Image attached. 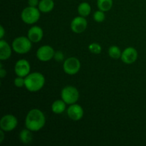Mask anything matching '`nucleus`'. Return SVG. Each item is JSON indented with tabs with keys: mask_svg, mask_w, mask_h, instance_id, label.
I'll return each mask as SVG.
<instances>
[{
	"mask_svg": "<svg viewBox=\"0 0 146 146\" xmlns=\"http://www.w3.org/2000/svg\"><path fill=\"white\" fill-rule=\"evenodd\" d=\"M66 105L62 99L56 100L51 105V111L55 114H61L65 111Z\"/></svg>",
	"mask_w": 146,
	"mask_h": 146,
	"instance_id": "nucleus-16",
	"label": "nucleus"
},
{
	"mask_svg": "<svg viewBox=\"0 0 146 146\" xmlns=\"http://www.w3.org/2000/svg\"><path fill=\"white\" fill-rule=\"evenodd\" d=\"M11 48L7 41L4 39H1L0 41V60L1 61H6L9 59L11 56Z\"/></svg>",
	"mask_w": 146,
	"mask_h": 146,
	"instance_id": "nucleus-14",
	"label": "nucleus"
},
{
	"mask_svg": "<svg viewBox=\"0 0 146 146\" xmlns=\"http://www.w3.org/2000/svg\"><path fill=\"white\" fill-rule=\"evenodd\" d=\"M55 51L54 48L49 45H44L37 49L36 57L40 61L47 62L54 58Z\"/></svg>",
	"mask_w": 146,
	"mask_h": 146,
	"instance_id": "nucleus-8",
	"label": "nucleus"
},
{
	"mask_svg": "<svg viewBox=\"0 0 146 146\" xmlns=\"http://www.w3.org/2000/svg\"><path fill=\"white\" fill-rule=\"evenodd\" d=\"M64 54L61 51H57L55 52V55H54V58L57 61H61L64 60Z\"/></svg>",
	"mask_w": 146,
	"mask_h": 146,
	"instance_id": "nucleus-24",
	"label": "nucleus"
},
{
	"mask_svg": "<svg viewBox=\"0 0 146 146\" xmlns=\"http://www.w3.org/2000/svg\"><path fill=\"white\" fill-rule=\"evenodd\" d=\"M138 57V53L134 47L129 46L125 48L122 51L121 59L124 64H132L137 61Z\"/></svg>",
	"mask_w": 146,
	"mask_h": 146,
	"instance_id": "nucleus-11",
	"label": "nucleus"
},
{
	"mask_svg": "<svg viewBox=\"0 0 146 146\" xmlns=\"http://www.w3.org/2000/svg\"><path fill=\"white\" fill-rule=\"evenodd\" d=\"M39 0H28V4L30 7H36L39 4Z\"/></svg>",
	"mask_w": 146,
	"mask_h": 146,
	"instance_id": "nucleus-25",
	"label": "nucleus"
},
{
	"mask_svg": "<svg viewBox=\"0 0 146 146\" xmlns=\"http://www.w3.org/2000/svg\"><path fill=\"white\" fill-rule=\"evenodd\" d=\"M113 3V0H97V7L98 9L106 12L111 9Z\"/></svg>",
	"mask_w": 146,
	"mask_h": 146,
	"instance_id": "nucleus-19",
	"label": "nucleus"
},
{
	"mask_svg": "<svg viewBox=\"0 0 146 146\" xmlns=\"http://www.w3.org/2000/svg\"><path fill=\"white\" fill-rule=\"evenodd\" d=\"M108 56L111 57V58L113 59H118L121 57V54H122V51H121L120 48L117 46H111L108 51Z\"/></svg>",
	"mask_w": 146,
	"mask_h": 146,
	"instance_id": "nucleus-20",
	"label": "nucleus"
},
{
	"mask_svg": "<svg viewBox=\"0 0 146 146\" xmlns=\"http://www.w3.org/2000/svg\"><path fill=\"white\" fill-rule=\"evenodd\" d=\"M84 111L81 106L77 104H74L69 105L67 108V115L70 119L74 121H80L83 118Z\"/></svg>",
	"mask_w": 146,
	"mask_h": 146,
	"instance_id": "nucleus-12",
	"label": "nucleus"
},
{
	"mask_svg": "<svg viewBox=\"0 0 146 146\" xmlns=\"http://www.w3.org/2000/svg\"><path fill=\"white\" fill-rule=\"evenodd\" d=\"M4 139V131L1 130L0 131V143H2Z\"/></svg>",
	"mask_w": 146,
	"mask_h": 146,
	"instance_id": "nucleus-28",
	"label": "nucleus"
},
{
	"mask_svg": "<svg viewBox=\"0 0 146 146\" xmlns=\"http://www.w3.org/2000/svg\"><path fill=\"white\" fill-rule=\"evenodd\" d=\"M0 29H1V31H0V38L3 39V38L4 36V34H5V31H4V29L3 27V26H0Z\"/></svg>",
	"mask_w": 146,
	"mask_h": 146,
	"instance_id": "nucleus-27",
	"label": "nucleus"
},
{
	"mask_svg": "<svg viewBox=\"0 0 146 146\" xmlns=\"http://www.w3.org/2000/svg\"><path fill=\"white\" fill-rule=\"evenodd\" d=\"M44 36L43 29L38 26H33L29 29L27 37L32 43H38L42 40Z\"/></svg>",
	"mask_w": 146,
	"mask_h": 146,
	"instance_id": "nucleus-13",
	"label": "nucleus"
},
{
	"mask_svg": "<svg viewBox=\"0 0 146 146\" xmlns=\"http://www.w3.org/2000/svg\"><path fill=\"white\" fill-rule=\"evenodd\" d=\"M88 50L91 53L94 54H100L102 51V47L98 43L94 42L88 46Z\"/></svg>",
	"mask_w": 146,
	"mask_h": 146,
	"instance_id": "nucleus-21",
	"label": "nucleus"
},
{
	"mask_svg": "<svg viewBox=\"0 0 146 146\" xmlns=\"http://www.w3.org/2000/svg\"><path fill=\"white\" fill-rule=\"evenodd\" d=\"M7 76V70L3 68V65L1 64L0 65V77L1 78H4Z\"/></svg>",
	"mask_w": 146,
	"mask_h": 146,
	"instance_id": "nucleus-26",
	"label": "nucleus"
},
{
	"mask_svg": "<svg viewBox=\"0 0 146 146\" xmlns=\"http://www.w3.org/2000/svg\"><path fill=\"white\" fill-rule=\"evenodd\" d=\"M25 87L30 92H37L42 89L45 85L46 79L44 76L40 72L30 73L25 77Z\"/></svg>",
	"mask_w": 146,
	"mask_h": 146,
	"instance_id": "nucleus-2",
	"label": "nucleus"
},
{
	"mask_svg": "<svg viewBox=\"0 0 146 146\" xmlns=\"http://www.w3.org/2000/svg\"><path fill=\"white\" fill-rule=\"evenodd\" d=\"M18 120L17 117L11 114H7L1 117L0 120V128L4 132H10L17 128Z\"/></svg>",
	"mask_w": 146,
	"mask_h": 146,
	"instance_id": "nucleus-7",
	"label": "nucleus"
},
{
	"mask_svg": "<svg viewBox=\"0 0 146 146\" xmlns=\"http://www.w3.org/2000/svg\"><path fill=\"white\" fill-rule=\"evenodd\" d=\"M19 140L24 144L30 143L33 140L32 131L27 128L21 130L19 133Z\"/></svg>",
	"mask_w": 146,
	"mask_h": 146,
	"instance_id": "nucleus-18",
	"label": "nucleus"
},
{
	"mask_svg": "<svg viewBox=\"0 0 146 146\" xmlns=\"http://www.w3.org/2000/svg\"><path fill=\"white\" fill-rule=\"evenodd\" d=\"M11 47L17 54H25L31 51L32 42L27 36H18L14 39Z\"/></svg>",
	"mask_w": 146,
	"mask_h": 146,
	"instance_id": "nucleus-3",
	"label": "nucleus"
},
{
	"mask_svg": "<svg viewBox=\"0 0 146 146\" xmlns=\"http://www.w3.org/2000/svg\"><path fill=\"white\" fill-rule=\"evenodd\" d=\"M41 11L38 7H26L21 13V19L23 22L29 25H32L39 20L41 17Z\"/></svg>",
	"mask_w": 146,
	"mask_h": 146,
	"instance_id": "nucleus-4",
	"label": "nucleus"
},
{
	"mask_svg": "<svg viewBox=\"0 0 146 146\" xmlns=\"http://www.w3.org/2000/svg\"><path fill=\"white\" fill-rule=\"evenodd\" d=\"M31 66L27 59L21 58L18 60L14 65V72L17 76L25 78L30 74Z\"/></svg>",
	"mask_w": 146,
	"mask_h": 146,
	"instance_id": "nucleus-9",
	"label": "nucleus"
},
{
	"mask_svg": "<svg viewBox=\"0 0 146 146\" xmlns=\"http://www.w3.org/2000/svg\"><path fill=\"white\" fill-rule=\"evenodd\" d=\"M61 99L67 104H76L80 97V94L78 90L73 86H65L61 92Z\"/></svg>",
	"mask_w": 146,
	"mask_h": 146,
	"instance_id": "nucleus-5",
	"label": "nucleus"
},
{
	"mask_svg": "<svg viewBox=\"0 0 146 146\" xmlns=\"http://www.w3.org/2000/svg\"><path fill=\"white\" fill-rule=\"evenodd\" d=\"M88 27V22L86 17L78 16L72 19L71 22V29L75 34H81L84 32Z\"/></svg>",
	"mask_w": 146,
	"mask_h": 146,
	"instance_id": "nucleus-10",
	"label": "nucleus"
},
{
	"mask_svg": "<svg viewBox=\"0 0 146 146\" xmlns=\"http://www.w3.org/2000/svg\"><path fill=\"white\" fill-rule=\"evenodd\" d=\"M93 18H94V20L96 21V22L98 23H101L103 21H105L106 19V15L105 12L101 10H98V11H95L93 15Z\"/></svg>",
	"mask_w": 146,
	"mask_h": 146,
	"instance_id": "nucleus-22",
	"label": "nucleus"
},
{
	"mask_svg": "<svg viewBox=\"0 0 146 146\" xmlns=\"http://www.w3.org/2000/svg\"><path fill=\"white\" fill-rule=\"evenodd\" d=\"M77 11H78V14H79V16L87 17L91 14V7L88 2L84 1L78 6Z\"/></svg>",
	"mask_w": 146,
	"mask_h": 146,
	"instance_id": "nucleus-17",
	"label": "nucleus"
},
{
	"mask_svg": "<svg viewBox=\"0 0 146 146\" xmlns=\"http://www.w3.org/2000/svg\"><path fill=\"white\" fill-rule=\"evenodd\" d=\"M14 84L17 88H21L25 86V78L23 77L17 76L14 81Z\"/></svg>",
	"mask_w": 146,
	"mask_h": 146,
	"instance_id": "nucleus-23",
	"label": "nucleus"
},
{
	"mask_svg": "<svg viewBox=\"0 0 146 146\" xmlns=\"http://www.w3.org/2000/svg\"><path fill=\"white\" fill-rule=\"evenodd\" d=\"M54 1L53 0H40L38 9L42 13H48L54 8Z\"/></svg>",
	"mask_w": 146,
	"mask_h": 146,
	"instance_id": "nucleus-15",
	"label": "nucleus"
},
{
	"mask_svg": "<svg viewBox=\"0 0 146 146\" xmlns=\"http://www.w3.org/2000/svg\"><path fill=\"white\" fill-rule=\"evenodd\" d=\"M63 69L68 75H76L81 69V62L76 57H69L64 61Z\"/></svg>",
	"mask_w": 146,
	"mask_h": 146,
	"instance_id": "nucleus-6",
	"label": "nucleus"
},
{
	"mask_svg": "<svg viewBox=\"0 0 146 146\" xmlns=\"http://www.w3.org/2000/svg\"><path fill=\"white\" fill-rule=\"evenodd\" d=\"M46 124V117L44 113L38 108L30 110L25 118V126L32 132L42 129Z\"/></svg>",
	"mask_w": 146,
	"mask_h": 146,
	"instance_id": "nucleus-1",
	"label": "nucleus"
}]
</instances>
